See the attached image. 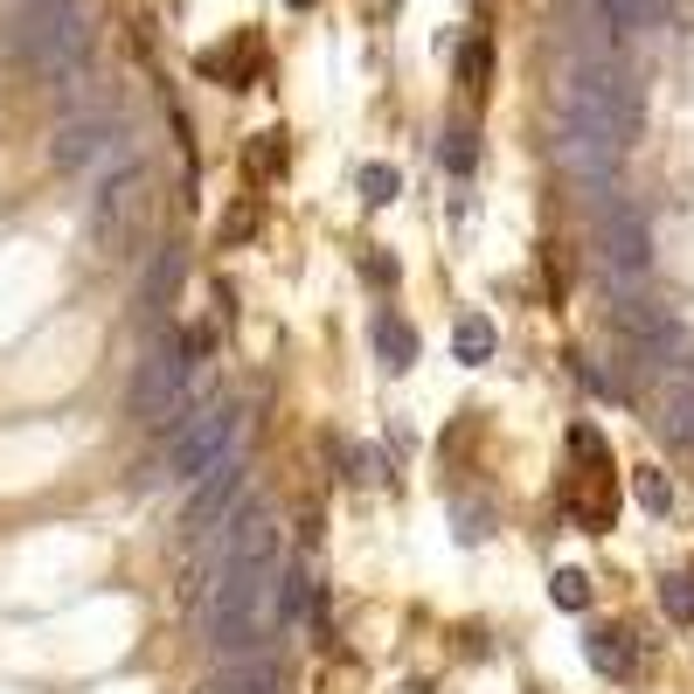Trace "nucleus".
<instances>
[{
    "label": "nucleus",
    "mask_w": 694,
    "mask_h": 694,
    "mask_svg": "<svg viewBox=\"0 0 694 694\" xmlns=\"http://www.w3.org/2000/svg\"><path fill=\"white\" fill-rule=\"evenodd\" d=\"M639 118H646V105H639V76L632 70L577 63L570 84H562V112H556L562 167H570L577 182L604 188L611 174H619V160L632 153V139H639Z\"/></svg>",
    "instance_id": "1"
},
{
    "label": "nucleus",
    "mask_w": 694,
    "mask_h": 694,
    "mask_svg": "<svg viewBox=\"0 0 694 694\" xmlns=\"http://www.w3.org/2000/svg\"><path fill=\"white\" fill-rule=\"evenodd\" d=\"M91 49H97L91 0H29V14L14 29V56L56 91H76L91 76Z\"/></svg>",
    "instance_id": "2"
},
{
    "label": "nucleus",
    "mask_w": 694,
    "mask_h": 694,
    "mask_svg": "<svg viewBox=\"0 0 694 694\" xmlns=\"http://www.w3.org/2000/svg\"><path fill=\"white\" fill-rule=\"evenodd\" d=\"M209 362V327H188V333H160L146 354H139V375H133V417L139 424H153V431H167L182 410L195 403L188 396V382H195V369Z\"/></svg>",
    "instance_id": "3"
},
{
    "label": "nucleus",
    "mask_w": 694,
    "mask_h": 694,
    "mask_svg": "<svg viewBox=\"0 0 694 694\" xmlns=\"http://www.w3.org/2000/svg\"><path fill=\"white\" fill-rule=\"evenodd\" d=\"M237 438H244V410L229 396H201L188 403L167 431V479L195 486L201 473H216L222 458H237Z\"/></svg>",
    "instance_id": "4"
},
{
    "label": "nucleus",
    "mask_w": 694,
    "mask_h": 694,
    "mask_svg": "<svg viewBox=\"0 0 694 694\" xmlns=\"http://www.w3.org/2000/svg\"><path fill=\"white\" fill-rule=\"evenodd\" d=\"M146 216H153V174L146 160H125L118 174H105V188L91 201V244L105 257H133V244L146 237Z\"/></svg>",
    "instance_id": "5"
},
{
    "label": "nucleus",
    "mask_w": 694,
    "mask_h": 694,
    "mask_svg": "<svg viewBox=\"0 0 694 694\" xmlns=\"http://www.w3.org/2000/svg\"><path fill=\"white\" fill-rule=\"evenodd\" d=\"M598 265H604V278L619 292L646 286V271H653V222H646V209H639L632 195L604 201V216H598Z\"/></svg>",
    "instance_id": "6"
},
{
    "label": "nucleus",
    "mask_w": 694,
    "mask_h": 694,
    "mask_svg": "<svg viewBox=\"0 0 694 694\" xmlns=\"http://www.w3.org/2000/svg\"><path fill=\"white\" fill-rule=\"evenodd\" d=\"M604 333H619V348H625V362L632 369H666V362H681V320L666 313V305H646V299H632L619 292L604 305Z\"/></svg>",
    "instance_id": "7"
},
{
    "label": "nucleus",
    "mask_w": 694,
    "mask_h": 694,
    "mask_svg": "<svg viewBox=\"0 0 694 694\" xmlns=\"http://www.w3.org/2000/svg\"><path fill=\"white\" fill-rule=\"evenodd\" d=\"M49 160H56L63 174L91 167V160H133V153H125V118H118V105L70 112V118L56 125V139H49Z\"/></svg>",
    "instance_id": "8"
},
{
    "label": "nucleus",
    "mask_w": 694,
    "mask_h": 694,
    "mask_svg": "<svg viewBox=\"0 0 694 694\" xmlns=\"http://www.w3.org/2000/svg\"><path fill=\"white\" fill-rule=\"evenodd\" d=\"M244 486H250V473H244V458H222L216 473H201L195 486H188V507H182V535L188 542H201V535H216L229 514L244 507Z\"/></svg>",
    "instance_id": "9"
},
{
    "label": "nucleus",
    "mask_w": 694,
    "mask_h": 694,
    "mask_svg": "<svg viewBox=\"0 0 694 694\" xmlns=\"http://www.w3.org/2000/svg\"><path fill=\"white\" fill-rule=\"evenodd\" d=\"M653 424L674 445H694V354L660 369V396H653Z\"/></svg>",
    "instance_id": "10"
},
{
    "label": "nucleus",
    "mask_w": 694,
    "mask_h": 694,
    "mask_svg": "<svg viewBox=\"0 0 694 694\" xmlns=\"http://www.w3.org/2000/svg\"><path fill=\"white\" fill-rule=\"evenodd\" d=\"M195 70L209 76V84H229V91H250L257 76H265V42H257L250 29L229 42V49H201L195 56Z\"/></svg>",
    "instance_id": "11"
},
{
    "label": "nucleus",
    "mask_w": 694,
    "mask_h": 694,
    "mask_svg": "<svg viewBox=\"0 0 694 694\" xmlns=\"http://www.w3.org/2000/svg\"><path fill=\"white\" fill-rule=\"evenodd\" d=\"M562 514L583 528V535H604L619 521V494H611V473H583L577 486H562Z\"/></svg>",
    "instance_id": "12"
},
{
    "label": "nucleus",
    "mask_w": 694,
    "mask_h": 694,
    "mask_svg": "<svg viewBox=\"0 0 694 694\" xmlns=\"http://www.w3.org/2000/svg\"><path fill=\"white\" fill-rule=\"evenodd\" d=\"M369 341H375V354H382V369H390V375L417 369V327H410V320L396 313V305H382V313H375Z\"/></svg>",
    "instance_id": "13"
},
{
    "label": "nucleus",
    "mask_w": 694,
    "mask_h": 694,
    "mask_svg": "<svg viewBox=\"0 0 694 694\" xmlns=\"http://www.w3.org/2000/svg\"><path fill=\"white\" fill-rule=\"evenodd\" d=\"M583 660L598 666V674L625 681V674H632V632H625V625H598V632H583Z\"/></svg>",
    "instance_id": "14"
},
{
    "label": "nucleus",
    "mask_w": 694,
    "mask_h": 694,
    "mask_svg": "<svg viewBox=\"0 0 694 694\" xmlns=\"http://www.w3.org/2000/svg\"><path fill=\"white\" fill-rule=\"evenodd\" d=\"M286 160H292V146H286V133H278V125H271V133H250V146H244V174H250L257 188L278 182V174H286Z\"/></svg>",
    "instance_id": "15"
},
{
    "label": "nucleus",
    "mask_w": 694,
    "mask_h": 694,
    "mask_svg": "<svg viewBox=\"0 0 694 694\" xmlns=\"http://www.w3.org/2000/svg\"><path fill=\"white\" fill-rule=\"evenodd\" d=\"M494 348H500L494 320H486V313H458V327H452V354H458V362L479 369V362H494Z\"/></svg>",
    "instance_id": "16"
},
{
    "label": "nucleus",
    "mask_w": 694,
    "mask_h": 694,
    "mask_svg": "<svg viewBox=\"0 0 694 694\" xmlns=\"http://www.w3.org/2000/svg\"><path fill=\"white\" fill-rule=\"evenodd\" d=\"M174 286H182V250H160L153 257V271H146V286H139V313H160V305L174 299Z\"/></svg>",
    "instance_id": "17"
},
{
    "label": "nucleus",
    "mask_w": 694,
    "mask_h": 694,
    "mask_svg": "<svg viewBox=\"0 0 694 694\" xmlns=\"http://www.w3.org/2000/svg\"><path fill=\"white\" fill-rule=\"evenodd\" d=\"M257 229H265V201L244 195V201H229V209H222L216 244H222V250H237V244H250V237H257Z\"/></svg>",
    "instance_id": "18"
},
{
    "label": "nucleus",
    "mask_w": 694,
    "mask_h": 694,
    "mask_svg": "<svg viewBox=\"0 0 694 694\" xmlns=\"http://www.w3.org/2000/svg\"><path fill=\"white\" fill-rule=\"evenodd\" d=\"M632 494H639V507H646L653 521H666V514H674V486H666L660 466H639V473H632Z\"/></svg>",
    "instance_id": "19"
},
{
    "label": "nucleus",
    "mask_w": 694,
    "mask_h": 694,
    "mask_svg": "<svg viewBox=\"0 0 694 694\" xmlns=\"http://www.w3.org/2000/svg\"><path fill=\"white\" fill-rule=\"evenodd\" d=\"M354 188H362V201H369V209H390V201L403 195V182H396V167H362V174H354Z\"/></svg>",
    "instance_id": "20"
},
{
    "label": "nucleus",
    "mask_w": 694,
    "mask_h": 694,
    "mask_svg": "<svg viewBox=\"0 0 694 694\" xmlns=\"http://www.w3.org/2000/svg\"><path fill=\"white\" fill-rule=\"evenodd\" d=\"M486 76H494V49H486V35H473L466 49H458V84L486 91Z\"/></svg>",
    "instance_id": "21"
},
{
    "label": "nucleus",
    "mask_w": 694,
    "mask_h": 694,
    "mask_svg": "<svg viewBox=\"0 0 694 694\" xmlns=\"http://www.w3.org/2000/svg\"><path fill=\"white\" fill-rule=\"evenodd\" d=\"M660 611L674 625H694V577H660Z\"/></svg>",
    "instance_id": "22"
},
{
    "label": "nucleus",
    "mask_w": 694,
    "mask_h": 694,
    "mask_svg": "<svg viewBox=\"0 0 694 694\" xmlns=\"http://www.w3.org/2000/svg\"><path fill=\"white\" fill-rule=\"evenodd\" d=\"M438 160H445L452 174H473V160H479V146H473V125H445V146H438Z\"/></svg>",
    "instance_id": "23"
},
{
    "label": "nucleus",
    "mask_w": 694,
    "mask_h": 694,
    "mask_svg": "<svg viewBox=\"0 0 694 694\" xmlns=\"http://www.w3.org/2000/svg\"><path fill=\"white\" fill-rule=\"evenodd\" d=\"M549 598H556L562 611H590V577H583V570H556V577H549Z\"/></svg>",
    "instance_id": "24"
},
{
    "label": "nucleus",
    "mask_w": 694,
    "mask_h": 694,
    "mask_svg": "<svg viewBox=\"0 0 694 694\" xmlns=\"http://www.w3.org/2000/svg\"><path fill=\"white\" fill-rule=\"evenodd\" d=\"M570 452L583 458V473H611V452H604V438H598L590 424H577V431H570Z\"/></svg>",
    "instance_id": "25"
},
{
    "label": "nucleus",
    "mask_w": 694,
    "mask_h": 694,
    "mask_svg": "<svg viewBox=\"0 0 694 694\" xmlns=\"http://www.w3.org/2000/svg\"><path fill=\"white\" fill-rule=\"evenodd\" d=\"M362 278H369V286H396V257L369 250V257H362Z\"/></svg>",
    "instance_id": "26"
},
{
    "label": "nucleus",
    "mask_w": 694,
    "mask_h": 694,
    "mask_svg": "<svg viewBox=\"0 0 694 694\" xmlns=\"http://www.w3.org/2000/svg\"><path fill=\"white\" fill-rule=\"evenodd\" d=\"M403 694H431V687H424V681H410V687H403Z\"/></svg>",
    "instance_id": "27"
},
{
    "label": "nucleus",
    "mask_w": 694,
    "mask_h": 694,
    "mask_svg": "<svg viewBox=\"0 0 694 694\" xmlns=\"http://www.w3.org/2000/svg\"><path fill=\"white\" fill-rule=\"evenodd\" d=\"M286 8H299V14H305V8H313V0H286Z\"/></svg>",
    "instance_id": "28"
}]
</instances>
